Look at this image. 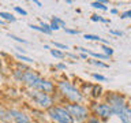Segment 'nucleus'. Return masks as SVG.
I'll list each match as a JSON object with an SVG mask.
<instances>
[{
    "label": "nucleus",
    "instance_id": "obj_35",
    "mask_svg": "<svg viewBox=\"0 0 131 123\" xmlns=\"http://www.w3.org/2000/svg\"><path fill=\"white\" fill-rule=\"evenodd\" d=\"M81 59H88V53H81Z\"/></svg>",
    "mask_w": 131,
    "mask_h": 123
},
{
    "label": "nucleus",
    "instance_id": "obj_18",
    "mask_svg": "<svg viewBox=\"0 0 131 123\" xmlns=\"http://www.w3.org/2000/svg\"><path fill=\"white\" fill-rule=\"evenodd\" d=\"M51 55L53 56V57H56V59H63V57L66 56V53L64 52H61L60 49H51Z\"/></svg>",
    "mask_w": 131,
    "mask_h": 123
},
{
    "label": "nucleus",
    "instance_id": "obj_17",
    "mask_svg": "<svg viewBox=\"0 0 131 123\" xmlns=\"http://www.w3.org/2000/svg\"><path fill=\"white\" fill-rule=\"evenodd\" d=\"M90 6H92L93 8H97V10H101V11H108V7L101 2H93Z\"/></svg>",
    "mask_w": 131,
    "mask_h": 123
},
{
    "label": "nucleus",
    "instance_id": "obj_10",
    "mask_svg": "<svg viewBox=\"0 0 131 123\" xmlns=\"http://www.w3.org/2000/svg\"><path fill=\"white\" fill-rule=\"evenodd\" d=\"M116 116L119 118V120L122 123H131V107L130 105L124 107Z\"/></svg>",
    "mask_w": 131,
    "mask_h": 123
},
{
    "label": "nucleus",
    "instance_id": "obj_6",
    "mask_svg": "<svg viewBox=\"0 0 131 123\" xmlns=\"http://www.w3.org/2000/svg\"><path fill=\"white\" fill-rule=\"evenodd\" d=\"M105 102L109 104V107L112 108L113 115H117L124 107L128 105L126 101V96L122 93H117V92H109L105 96Z\"/></svg>",
    "mask_w": 131,
    "mask_h": 123
},
{
    "label": "nucleus",
    "instance_id": "obj_31",
    "mask_svg": "<svg viewBox=\"0 0 131 123\" xmlns=\"http://www.w3.org/2000/svg\"><path fill=\"white\" fill-rule=\"evenodd\" d=\"M109 33H111V34H113V36H117V37H122L123 36V33L119 32V30H111Z\"/></svg>",
    "mask_w": 131,
    "mask_h": 123
},
{
    "label": "nucleus",
    "instance_id": "obj_2",
    "mask_svg": "<svg viewBox=\"0 0 131 123\" xmlns=\"http://www.w3.org/2000/svg\"><path fill=\"white\" fill-rule=\"evenodd\" d=\"M57 89H59L60 94L68 102L81 104V102L83 101V94H82V92L72 84V82H70L67 79H61V81L57 82Z\"/></svg>",
    "mask_w": 131,
    "mask_h": 123
},
{
    "label": "nucleus",
    "instance_id": "obj_25",
    "mask_svg": "<svg viewBox=\"0 0 131 123\" xmlns=\"http://www.w3.org/2000/svg\"><path fill=\"white\" fill-rule=\"evenodd\" d=\"M14 11H15V12H18V14H20V15H23V16H26V15H27V11H26V10H23V8H20V7H18V6H15V7H14Z\"/></svg>",
    "mask_w": 131,
    "mask_h": 123
},
{
    "label": "nucleus",
    "instance_id": "obj_30",
    "mask_svg": "<svg viewBox=\"0 0 131 123\" xmlns=\"http://www.w3.org/2000/svg\"><path fill=\"white\" fill-rule=\"evenodd\" d=\"M77 51H79V52H82V53H88L89 55V49H86V48H83V47H77Z\"/></svg>",
    "mask_w": 131,
    "mask_h": 123
},
{
    "label": "nucleus",
    "instance_id": "obj_4",
    "mask_svg": "<svg viewBox=\"0 0 131 123\" xmlns=\"http://www.w3.org/2000/svg\"><path fill=\"white\" fill-rule=\"evenodd\" d=\"M66 108L68 109V112L71 114V116L74 118V120L78 123H85L88 122V119L92 115L89 107H86L83 104H77V102H68L66 104Z\"/></svg>",
    "mask_w": 131,
    "mask_h": 123
},
{
    "label": "nucleus",
    "instance_id": "obj_11",
    "mask_svg": "<svg viewBox=\"0 0 131 123\" xmlns=\"http://www.w3.org/2000/svg\"><path fill=\"white\" fill-rule=\"evenodd\" d=\"M89 94L92 96L93 98H98V97H101L102 96V86L101 85H92V90L89 92Z\"/></svg>",
    "mask_w": 131,
    "mask_h": 123
},
{
    "label": "nucleus",
    "instance_id": "obj_37",
    "mask_svg": "<svg viewBox=\"0 0 131 123\" xmlns=\"http://www.w3.org/2000/svg\"><path fill=\"white\" fill-rule=\"evenodd\" d=\"M66 3H67V4H74V2H72V0H67Z\"/></svg>",
    "mask_w": 131,
    "mask_h": 123
},
{
    "label": "nucleus",
    "instance_id": "obj_1",
    "mask_svg": "<svg viewBox=\"0 0 131 123\" xmlns=\"http://www.w3.org/2000/svg\"><path fill=\"white\" fill-rule=\"evenodd\" d=\"M22 82L26 86H29L30 89H36V90H41L44 93L51 94L55 92L56 86L53 82L45 79V78L40 77L38 74L33 70H25L23 75H22Z\"/></svg>",
    "mask_w": 131,
    "mask_h": 123
},
{
    "label": "nucleus",
    "instance_id": "obj_22",
    "mask_svg": "<svg viewBox=\"0 0 131 123\" xmlns=\"http://www.w3.org/2000/svg\"><path fill=\"white\" fill-rule=\"evenodd\" d=\"M16 57H18L19 60H22V61H26V63H33V60L31 57H27V56H25V55H20V53H18V55H16Z\"/></svg>",
    "mask_w": 131,
    "mask_h": 123
},
{
    "label": "nucleus",
    "instance_id": "obj_28",
    "mask_svg": "<svg viewBox=\"0 0 131 123\" xmlns=\"http://www.w3.org/2000/svg\"><path fill=\"white\" fill-rule=\"evenodd\" d=\"M53 47L55 48H59V49H68V47L66 44H61V43H55L53 41Z\"/></svg>",
    "mask_w": 131,
    "mask_h": 123
},
{
    "label": "nucleus",
    "instance_id": "obj_36",
    "mask_svg": "<svg viewBox=\"0 0 131 123\" xmlns=\"http://www.w3.org/2000/svg\"><path fill=\"white\" fill-rule=\"evenodd\" d=\"M34 4H37L38 7H42V3H41V2H38V0H34Z\"/></svg>",
    "mask_w": 131,
    "mask_h": 123
},
{
    "label": "nucleus",
    "instance_id": "obj_23",
    "mask_svg": "<svg viewBox=\"0 0 131 123\" xmlns=\"http://www.w3.org/2000/svg\"><path fill=\"white\" fill-rule=\"evenodd\" d=\"M8 37L10 38H12V40H15V41H18V43H22V44H27V41L26 40H23V38H20V37H18V36H15V34H8Z\"/></svg>",
    "mask_w": 131,
    "mask_h": 123
},
{
    "label": "nucleus",
    "instance_id": "obj_13",
    "mask_svg": "<svg viewBox=\"0 0 131 123\" xmlns=\"http://www.w3.org/2000/svg\"><path fill=\"white\" fill-rule=\"evenodd\" d=\"M89 55L93 57V59H97V60H108L109 57L106 56V55H104V53H100V52H93V51H90L89 52Z\"/></svg>",
    "mask_w": 131,
    "mask_h": 123
},
{
    "label": "nucleus",
    "instance_id": "obj_7",
    "mask_svg": "<svg viewBox=\"0 0 131 123\" xmlns=\"http://www.w3.org/2000/svg\"><path fill=\"white\" fill-rule=\"evenodd\" d=\"M90 111H92L93 115L98 116L104 122L109 120L113 116V111L109 107V104H106V102H93L92 107H90Z\"/></svg>",
    "mask_w": 131,
    "mask_h": 123
},
{
    "label": "nucleus",
    "instance_id": "obj_19",
    "mask_svg": "<svg viewBox=\"0 0 131 123\" xmlns=\"http://www.w3.org/2000/svg\"><path fill=\"white\" fill-rule=\"evenodd\" d=\"M90 19L93 20V22H102V23H109V20L108 19H105L104 16H101V15H97V14H94L90 16Z\"/></svg>",
    "mask_w": 131,
    "mask_h": 123
},
{
    "label": "nucleus",
    "instance_id": "obj_21",
    "mask_svg": "<svg viewBox=\"0 0 131 123\" xmlns=\"http://www.w3.org/2000/svg\"><path fill=\"white\" fill-rule=\"evenodd\" d=\"M86 123H102V122H101V119L98 118V116H96V115H93V114H92Z\"/></svg>",
    "mask_w": 131,
    "mask_h": 123
},
{
    "label": "nucleus",
    "instance_id": "obj_32",
    "mask_svg": "<svg viewBox=\"0 0 131 123\" xmlns=\"http://www.w3.org/2000/svg\"><path fill=\"white\" fill-rule=\"evenodd\" d=\"M56 68L57 70H66V68H67V66H66L64 63H59V64H56Z\"/></svg>",
    "mask_w": 131,
    "mask_h": 123
},
{
    "label": "nucleus",
    "instance_id": "obj_24",
    "mask_svg": "<svg viewBox=\"0 0 131 123\" xmlns=\"http://www.w3.org/2000/svg\"><path fill=\"white\" fill-rule=\"evenodd\" d=\"M49 26H51V30H52V32H53V30H59V29H60V25L57 23L55 19H52V20H51V23H49Z\"/></svg>",
    "mask_w": 131,
    "mask_h": 123
},
{
    "label": "nucleus",
    "instance_id": "obj_9",
    "mask_svg": "<svg viewBox=\"0 0 131 123\" xmlns=\"http://www.w3.org/2000/svg\"><path fill=\"white\" fill-rule=\"evenodd\" d=\"M29 27H31L33 30H37V32H40V33H44V34H47V36H51L52 34V30H51L49 23H45L44 20H41L40 25H29Z\"/></svg>",
    "mask_w": 131,
    "mask_h": 123
},
{
    "label": "nucleus",
    "instance_id": "obj_14",
    "mask_svg": "<svg viewBox=\"0 0 131 123\" xmlns=\"http://www.w3.org/2000/svg\"><path fill=\"white\" fill-rule=\"evenodd\" d=\"M11 115H10V112L8 111H4V109H2L0 108V120H3V122H11Z\"/></svg>",
    "mask_w": 131,
    "mask_h": 123
},
{
    "label": "nucleus",
    "instance_id": "obj_16",
    "mask_svg": "<svg viewBox=\"0 0 131 123\" xmlns=\"http://www.w3.org/2000/svg\"><path fill=\"white\" fill-rule=\"evenodd\" d=\"M89 60V63L90 64H93V66H97V67H101V68H108L109 66L104 63V61H101V60H97V59H88Z\"/></svg>",
    "mask_w": 131,
    "mask_h": 123
},
{
    "label": "nucleus",
    "instance_id": "obj_20",
    "mask_svg": "<svg viewBox=\"0 0 131 123\" xmlns=\"http://www.w3.org/2000/svg\"><path fill=\"white\" fill-rule=\"evenodd\" d=\"M92 77H93V78H94V79H96V81H100V82H105L106 79H108V78H106V77L101 75V74H97V73H93V74H92Z\"/></svg>",
    "mask_w": 131,
    "mask_h": 123
},
{
    "label": "nucleus",
    "instance_id": "obj_8",
    "mask_svg": "<svg viewBox=\"0 0 131 123\" xmlns=\"http://www.w3.org/2000/svg\"><path fill=\"white\" fill-rule=\"evenodd\" d=\"M8 112H10L12 120H14L15 123H31V119L29 118V115H26L25 112H22V111H19V109H10Z\"/></svg>",
    "mask_w": 131,
    "mask_h": 123
},
{
    "label": "nucleus",
    "instance_id": "obj_29",
    "mask_svg": "<svg viewBox=\"0 0 131 123\" xmlns=\"http://www.w3.org/2000/svg\"><path fill=\"white\" fill-rule=\"evenodd\" d=\"M120 18H122V19L131 18V10H127V11H124V12H122V14H120Z\"/></svg>",
    "mask_w": 131,
    "mask_h": 123
},
{
    "label": "nucleus",
    "instance_id": "obj_5",
    "mask_svg": "<svg viewBox=\"0 0 131 123\" xmlns=\"http://www.w3.org/2000/svg\"><path fill=\"white\" fill-rule=\"evenodd\" d=\"M48 115L55 123H75L68 109L63 105H53L48 109Z\"/></svg>",
    "mask_w": 131,
    "mask_h": 123
},
{
    "label": "nucleus",
    "instance_id": "obj_33",
    "mask_svg": "<svg viewBox=\"0 0 131 123\" xmlns=\"http://www.w3.org/2000/svg\"><path fill=\"white\" fill-rule=\"evenodd\" d=\"M66 56H70V57H72V59H78V56L74 55V53H66Z\"/></svg>",
    "mask_w": 131,
    "mask_h": 123
},
{
    "label": "nucleus",
    "instance_id": "obj_34",
    "mask_svg": "<svg viewBox=\"0 0 131 123\" xmlns=\"http://www.w3.org/2000/svg\"><path fill=\"white\" fill-rule=\"evenodd\" d=\"M111 14H113V15H117V14H119V11L116 10V8H112V10H111Z\"/></svg>",
    "mask_w": 131,
    "mask_h": 123
},
{
    "label": "nucleus",
    "instance_id": "obj_27",
    "mask_svg": "<svg viewBox=\"0 0 131 123\" xmlns=\"http://www.w3.org/2000/svg\"><path fill=\"white\" fill-rule=\"evenodd\" d=\"M52 19H55V20H56V22H57V23H59V25H60V27H63V29L66 27V22H64V20H63V19H61V18H59V16H53V18H52Z\"/></svg>",
    "mask_w": 131,
    "mask_h": 123
},
{
    "label": "nucleus",
    "instance_id": "obj_38",
    "mask_svg": "<svg viewBox=\"0 0 131 123\" xmlns=\"http://www.w3.org/2000/svg\"><path fill=\"white\" fill-rule=\"evenodd\" d=\"M0 25H3V26H4V25H6V22H4L3 19H0Z\"/></svg>",
    "mask_w": 131,
    "mask_h": 123
},
{
    "label": "nucleus",
    "instance_id": "obj_12",
    "mask_svg": "<svg viewBox=\"0 0 131 123\" xmlns=\"http://www.w3.org/2000/svg\"><path fill=\"white\" fill-rule=\"evenodd\" d=\"M0 19H3L4 22H15L16 18L12 14H10V12H6V11H0Z\"/></svg>",
    "mask_w": 131,
    "mask_h": 123
},
{
    "label": "nucleus",
    "instance_id": "obj_26",
    "mask_svg": "<svg viewBox=\"0 0 131 123\" xmlns=\"http://www.w3.org/2000/svg\"><path fill=\"white\" fill-rule=\"evenodd\" d=\"M64 32L67 33V34H74V36H77V34H79V30H75V29H68V27H64Z\"/></svg>",
    "mask_w": 131,
    "mask_h": 123
},
{
    "label": "nucleus",
    "instance_id": "obj_3",
    "mask_svg": "<svg viewBox=\"0 0 131 123\" xmlns=\"http://www.w3.org/2000/svg\"><path fill=\"white\" fill-rule=\"evenodd\" d=\"M27 96L31 98V101L41 109H49L52 108L55 101H53V97L48 93H44L41 90H36V89H30L27 92Z\"/></svg>",
    "mask_w": 131,
    "mask_h": 123
},
{
    "label": "nucleus",
    "instance_id": "obj_15",
    "mask_svg": "<svg viewBox=\"0 0 131 123\" xmlns=\"http://www.w3.org/2000/svg\"><path fill=\"white\" fill-rule=\"evenodd\" d=\"M101 49H102V53L104 55H106L108 57H111L115 53V51H113V48L112 47H109V45H105V44H102L101 45Z\"/></svg>",
    "mask_w": 131,
    "mask_h": 123
}]
</instances>
